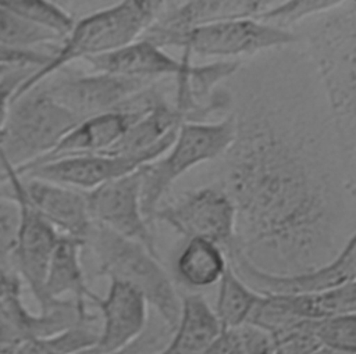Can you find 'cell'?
I'll list each match as a JSON object with an SVG mask.
<instances>
[{"instance_id":"cell-15","label":"cell","mask_w":356,"mask_h":354,"mask_svg":"<svg viewBox=\"0 0 356 354\" xmlns=\"http://www.w3.org/2000/svg\"><path fill=\"white\" fill-rule=\"evenodd\" d=\"M102 314V329L88 354L117 353L142 336L149 323V304L134 287L110 280L104 297L97 294L92 301Z\"/></svg>"},{"instance_id":"cell-20","label":"cell","mask_w":356,"mask_h":354,"mask_svg":"<svg viewBox=\"0 0 356 354\" xmlns=\"http://www.w3.org/2000/svg\"><path fill=\"white\" fill-rule=\"evenodd\" d=\"M222 328L206 298L199 293L181 296L177 325L157 354H203Z\"/></svg>"},{"instance_id":"cell-22","label":"cell","mask_w":356,"mask_h":354,"mask_svg":"<svg viewBox=\"0 0 356 354\" xmlns=\"http://www.w3.org/2000/svg\"><path fill=\"white\" fill-rule=\"evenodd\" d=\"M228 267L224 248L199 237L188 239L174 262L178 280L191 289H206L217 285Z\"/></svg>"},{"instance_id":"cell-25","label":"cell","mask_w":356,"mask_h":354,"mask_svg":"<svg viewBox=\"0 0 356 354\" xmlns=\"http://www.w3.org/2000/svg\"><path fill=\"white\" fill-rule=\"evenodd\" d=\"M341 1L338 0H295V1H273L256 19L284 31H293L300 22H305L318 14H323Z\"/></svg>"},{"instance_id":"cell-18","label":"cell","mask_w":356,"mask_h":354,"mask_svg":"<svg viewBox=\"0 0 356 354\" xmlns=\"http://www.w3.org/2000/svg\"><path fill=\"white\" fill-rule=\"evenodd\" d=\"M271 3L261 0L165 1L150 25L164 31H185L220 21L257 18Z\"/></svg>"},{"instance_id":"cell-10","label":"cell","mask_w":356,"mask_h":354,"mask_svg":"<svg viewBox=\"0 0 356 354\" xmlns=\"http://www.w3.org/2000/svg\"><path fill=\"white\" fill-rule=\"evenodd\" d=\"M175 135L152 149L135 154H81L56 158L26 168H13L21 178L40 179L79 192H89L157 160L171 146Z\"/></svg>"},{"instance_id":"cell-13","label":"cell","mask_w":356,"mask_h":354,"mask_svg":"<svg viewBox=\"0 0 356 354\" xmlns=\"http://www.w3.org/2000/svg\"><path fill=\"white\" fill-rule=\"evenodd\" d=\"M140 168L85 192L88 211L92 222L142 244L150 254L160 258L154 229L142 212Z\"/></svg>"},{"instance_id":"cell-19","label":"cell","mask_w":356,"mask_h":354,"mask_svg":"<svg viewBox=\"0 0 356 354\" xmlns=\"http://www.w3.org/2000/svg\"><path fill=\"white\" fill-rule=\"evenodd\" d=\"M83 246V240L61 235L47 267L43 283L42 312L57 305L65 294L72 296L76 305L86 311V301H92L96 296L85 280L81 262V250Z\"/></svg>"},{"instance_id":"cell-26","label":"cell","mask_w":356,"mask_h":354,"mask_svg":"<svg viewBox=\"0 0 356 354\" xmlns=\"http://www.w3.org/2000/svg\"><path fill=\"white\" fill-rule=\"evenodd\" d=\"M54 42H61V39L26 22L0 4V46L15 50H35V46Z\"/></svg>"},{"instance_id":"cell-5","label":"cell","mask_w":356,"mask_h":354,"mask_svg":"<svg viewBox=\"0 0 356 354\" xmlns=\"http://www.w3.org/2000/svg\"><path fill=\"white\" fill-rule=\"evenodd\" d=\"M235 133L234 114L217 122H185L167 151L140 168V205L154 229L153 215L174 182L202 162L220 158Z\"/></svg>"},{"instance_id":"cell-34","label":"cell","mask_w":356,"mask_h":354,"mask_svg":"<svg viewBox=\"0 0 356 354\" xmlns=\"http://www.w3.org/2000/svg\"><path fill=\"white\" fill-rule=\"evenodd\" d=\"M10 69H13V68H8V67H0V78H1L6 72H8Z\"/></svg>"},{"instance_id":"cell-32","label":"cell","mask_w":356,"mask_h":354,"mask_svg":"<svg viewBox=\"0 0 356 354\" xmlns=\"http://www.w3.org/2000/svg\"><path fill=\"white\" fill-rule=\"evenodd\" d=\"M236 343H238L236 329H222L220 336L211 343V346L203 354H231Z\"/></svg>"},{"instance_id":"cell-9","label":"cell","mask_w":356,"mask_h":354,"mask_svg":"<svg viewBox=\"0 0 356 354\" xmlns=\"http://www.w3.org/2000/svg\"><path fill=\"white\" fill-rule=\"evenodd\" d=\"M156 221L170 225L186 239L210 240L224 251L235 242V207L218 183L189 190L159 205L153 215V222Z\"/></svg>"},{"instance_id":"cell-12","label":"cell","mask_w":356,"mask_h":354,"mask_svg":"<svg viewBox=\"0 0 356 354\" xmlns=\"http://www.w3.org/2000/svg\"><path fill=\"white\" fill-rule=\"evenodd\" d=\"M153 83L152 81L106 72H74L57 76L40 87L56 103L82 121L121 108L129 99Z\"/></svg>"},{"instance_id":"cell-2","label":"cell","mask_w":356,"mask_h":354,"mask_svg":"<svg viewBox=\"0 0 356 354\" xmlns=\"http://www.w3.org/2000/svg\"><path fill=\"white\" fill-rule=\"evenodd\" d=\"M303 36L328 106L346 169L355 175L356 153V1H341L307 21Z\"/></svg>"},{"instance_id":"cell-24","label":"cell","mask_w":356,"mask_h":354,"mask_svg":"<svg viewBox=\"0 0 356 354\" xmlns=\"http://www.w3.org/2000/svg\"><path fill=\"white\" fill-rule=\"evenodd\" d=\"M3 7L13 11L26 22L49 31L61 40L74 28V18L54 3L43 0H6L0 1Z\"/></svg>"},{"instance_id":"cell-11","label":"cell","mask_w":356,"mask_h":354,"mask_svg":"<svg viewBox=\"0 0 356 354\" xmlns=\"http://www.w3.org/2000/svg\"><path fill=\"white\" fill-rule=\"evenodd\" d=\"M227 253L234 272L260 294H310L324 292L356 278V237L348 239L339 253L327 264L299 273L277 275L261 271L250 264L235 247Z\"/></svg>"},{"instance_id":"cell-30","label":"cell","mask_w":356,"mask_h":354,"mask_svg":"<svg viewBox=\"0 0 356 354\" xmlns=\"http://www.w3.org/2000/svg\"><path fill=\"white\" fill-rule=\"evenodd\" d=\"M32 71L35 68H13L0 78V147L4 143L6 126L15 90Z\"/></svg>"},{"instance_id":"cell-29","label":"cell","mask_w":356,"mask_h":354,"mask_svg":"<svg viewBox=\"0 0 356 354\" xmlns=\"http://www.w3.org/2000/svg\"><path fill=\"white\" fill-rule=\"evenodd\" d=\"M170 335L171 330L161 321H159V323H147L140 337H138L128 347L111 354H157L167 344Z\"/></svg>"},{"instance_id":"cell-8","label":"cell","mask_w":356,"mask_h":354,"mask_svg":"<svg viewBox=\"0 0 356 354\" xmlns=\"http://www.w3.org/2000/svg\"><path fill=\"white\" fill-rule=\"evenodd\" d=\"M81 119L36 86L11 104L0 158L18 168L49 154Z\"/></svg>"},{"instance_id":"cell-27","label":"cell","mask_w":356,"mask_h":354,"mask_svg":"<svg viewBox=\"0 0 356 354\" xmlns=\"http://www.w3.org/2000/svg\"><path fill=\"white\" fill-rule=\"evenodd\" d=\"M309 329L318 346L356 354V314L314 319Z\"/></svg>"},{"instance_id":"cell-28","label":"cell","mask_w":356,"mask_h":354,"mask_svg":"<svg viewBox=\"0 0 356 354\" xmlns=\"http://www.w3.org/2000/svg\"><path fill=\"white\" fill-rule=\"evenodd\" d=\"M21 211L15 199H0V283L15 278L14 254L17 248Z\"/></svg>"},{"instance_id":"cell-31","label":"cell","mask_w":356,"mask_h":354,"mask_svg":"<svg viewBox=\"0 0 356 354\" xmlns=\"http://www.w3.org/2000/svg\"><path fill=\"white\" fill-rule=\"evenodd\" d=\"M51 53L38 50H15L0 46V67L8 68H40L50 60Z\"/></svg>"},{"instance_id":"cell-17","label":"cell","mask_w":356,"mask_h":354,"mask_svg":"<svg viewBox=\"0 0 356 354\" xmlns=\"http://www.w3.org/2000/svg\"><path fill=\"white\" fill-rule=\"evenodd\" d=\"M150 108H146V110L117 108L108 112H103V114L82 119L57 143V146L49 154H46L44 157L33 162L18 167L15 169L38 165L56 158H61V157L104 153L110 150L113 146H115L121 140V137L127 133V130Z\"/></svg>"},{"instance_id":"cell-35","label":"cell","mask_w":356,"mask_h":354,"mask_svg":"<svg viewBox=\"0 0 356 354\" xmlns=\"http://www.w3.org/2000/svg\"><path fill=\"white\" fill-rule=\"evenodd\" d=\"M273 354H274V353H273Z\"/></svg>"},{"instance_id":"cell-23","label":"cell","mask_w":356,"mask_h":354,"mask_svg":"<svg viewBox=\"0 0 356 354\" xmlns=\"http://www.w3.org/2000/svg\"><path fill=\"white\" fill-rule=\"evenodd\" d=\"M261 294L249 287L231 268L218 282L214 314L222 329H236L246 323Z\"/></svg>"},{"instance_id":"cell-3","label":"cell","mask_w":356,"mask_h":354,"mask_svg":"<svg viewBox=\"0 0 356 354\" xmlns=\"http://www.w3.org/2000/svg\"><path fill=\"white\" fill-rule=\"evenodd\" d=\"M165 1L129 0L93 12L74 24L50 60L32 71L18 86L13 103L75 60L114 51L134 40L157 18Z\"/></svg>"},{"instance_id":"cell-1","label":"cell","mask_w":356,"mask_h":354,"mask_svg":"<svg viewBox=\"0 0 356 354\" xmlns=\"http://www.w3.org/2000/svg\"><path fill=\"white\" fill-rule=\"evenodd\" d=\"M232 114L235 133L217 182L235 207L232 247L277 275L330 262L348 242L355 178L337 167L342 160L328 154L293 106L260 92Z\"/></svg>"},{"instance_id":"cell-14","label":"cell","mask_w":356,"mask_h":354,"mask_svg":"<svg viewBox=\"0 0 356 354\" xmlns=\"http://www.w3.org/2000/svg\"><path fill=\"white\" fill-rule=\"evenodd\" d=\"M6 178L15 183L26 203L57 232L85 242L90 229L85 192L56 185L51 182L21 178L14 168L0 158Z\"/></svg>"},{"instance_id":"cell-4","label":"cell","mask_w":356,"mask_h":354,"mask_svg":"<svg viewBox=\"0 0 356 354\" xmlns=\"http://www.w3.org/2000/svg\"><path fill=\"white\" fill-rule=\"evenodd\" d=\"M85 244L95 255L97 275L136 289L157 311L163 323L171 332L174 330L179 315L181 296L160 258L150 254L142 244L96 222H92Z\"/></svg>"},{"instance_id":"cell-33","label":"cell","mask_w":356,"mask_h":354,"mask_svg":"<svg viewBox=\"0 0 356 354\" xmlns=\"http://www.w3.org/2000/svg\"><path fill=\"white\" fill-rule=\"evenodd\" d=\"M307 354H352V353H343V351L331 350V348H327V347H323V346H317L312 351H309Z\"/></svg>"},{"instance_id":"cell-21","label":"cell","mask_w":356,"mask_h":354,"mask_svg":"<svg viewBox=\"0 0 356 354\" xmlns=\"http://www.w3.org/2000/svg\"><path fill=\"white\" fill-rule=\"evenodd\" d=\"M189 122L186 114L164 96L143 114L107 154H135L164 142L177 133L178 128Z\"/></svg>"},{"instance_id":"cell-7","label":"cell","mask_w":356,"mask_h":354,"mask_svg":"<svg viewBox=\"0 0 356 354\" xmlns=\"http://www.w3.org/2000/svg\"><path fill=\"white\" fill-rule=\"evenodd\" d=\"M95 72H106L128 78L159 82L163 78L192 76L191 92L197 101H206L214 93L216 86L241 68L238 60L216 61L204 65H193L191 57L182 54L174 58L153 43L136 39L114 51L89 57L85 60Z\"/></svg>"},{"instance_id":"cell-16","label":"cell","mask_w":356,"mask_h":354,"mask_svg":"<svg viewBox=\"0 0 356 354\" xmlns=\"http://www.w3.org/2000/svg\"><path fill=\"white\" fill-rule=\"evenodd\" d=\"M13 189V199L19 205L21 221L14 268L29 286L39 305L43 303V283L53 251L61 237L47 221H44L24 199L14 182L7 179Z\"/></svg>"},{"instance_id":"cell-6","label":"cell","mask_w":356,"mask_h":354,"mask_svg":"<svg viewBox=\"0 0 356 354\" xmlns=\"http://www.w3.org/2000/svg\"><path fill=\"white\" fill-rule=\"evenodd\" d=\"M160 49L179 47L182 54L200 57H239L284 47L299 40L295 31H284L256 18L200 25L185 31H164L149 25L138 37Z\"/></svg>"}]
</instances>
